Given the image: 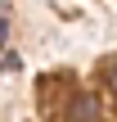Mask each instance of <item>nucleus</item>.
Returning a JSON list of instances; mask_svg holds the SVG:
<instances>
[{"label":"nucleus","instance_id":"f03ea898","mask_svg":"<svg viewBox=\"0 0 117 122\" xmlns=\"http://www.w3.org/2000/svg\"><path fill=\"white\" fill-rule=\"evenodd\" d=\"M5 36H9V23H5V18H0V41H5Z\"/></svg>","mask_w":117,"mask_h":122},{"label":"nucleus","instance_id":"f257e3e1","mask_svg":"<svg viewBox=\"0 0 117 122\" xmlns=\"http://www.w3.org/2000/svg\"><path fill=\"white\" fill-rule=\"evenodd\" d=\"M99 118V100L95 95H77L72 100V122H95Z\"/></svg>","mask_w":117,"mask_h":122},{"label":"nucleus","instance_id":"7ed1b4c3","mask_svg":"<svg viewBox=\"0 0 117 122\" xmlns=\"http://www.w3.org/2000/svg\"><path fill=\"white\" fill-rule=\"evenodd\" d=\"M108 81H113V95H117V68H113V77H108Z\"/></svg>","mask_w":117,"mask_h":122}]
</instances>
